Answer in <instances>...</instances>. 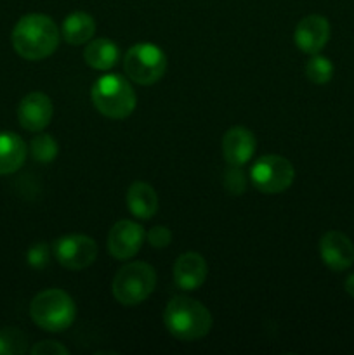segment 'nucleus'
<instances>
[{"label":"nucleus","instance_id":"24","mask_svg":"<svg viewBox=\"0 0 354 355\" xmlns=\"http://www.w3.org/2000/svg\"><path fill=\"white\" fill-rule=\"evenodd\" d=\"M239 166H235L233 165V170H229L228 173H226V187H228L231 193L235 194H239L243 191V173L239 172Z\"/></svg>","mask_w":354,"mask_h":355},{"label":"nucleus","instance_id":"6","mask_svg":"<svg viewBox=\"0 0 354 355\" xmlns=\"http://www.w3.org/2000/svg\"><path fill=\"white\" fill-rule=\"evenodd\" d=\"M124 69L132 82L139 85H153L167 71V55L158 45H132L124 58Z\"/></svg>","mask_w":354,"mask_h":355},{"label":"nucleus","instance_id":"10","mask_svg":"<svg viewBox=\"0 0 354 355\" xmlns=\"http://www.w3.org/2000/svg\"><path fill=\"white\" fill-rule=\"evenodd\" d=\"M54 106L44 92H30L17 106V120L28 132H42L52 120Z\"/></svg>","mask_w":354,"mask_h":355},{"label":"nucleus","instance_id":"19","mask_svg":"<svg viewBox=\"0 0 354 355\" xmlns=\"http://www.w3.org/2000/svg\"><path fill=\"white\" fill-rule=\"evenodd\" d=\"M305 76L309 78V82L316 83V85H325L333 76L332 61L319 54H312V58L305 64Z\"/></svg>","mask_w":354,"mask_h":355},{"label":"nucleus","instance_id":"25","mask_svg":"<svg viewBox=\"0 0 354 355\" xmlns=\"http://www.w3.org/2000/svg\"><path fill=\"white\" fill-rule=\"evenodd\" d=\"M47 246H45L44 243H40V245L33 246V248L30 250V253H28V262L33 267H44L45 262H47Z\"/></svg>","mask_w":354,"mask_h":355},{"label":"nucleus","instance_id":"20","mask_svg":"<svg viewBox=\"0 0 354 355\" xmlns=\"http://www.w3.org/2000/svg\"><path fill=\"white\" fill-rule=\"evenodd\" d=\"M26 352V336L16 328L0 329V355H16Z\"/></svg>","mask_w":354,"mask_h":355},{"label":"nucleus","instance_id":"15","mask_svg":"<svg viewBox=\"0 0 354 355\" xmlns=\"http://www.w3.org/2000/svg\"><path fill=\"white\" fill-rule=\"evenodd\" d=\"M26 144L14 132H0V175H9L23 166Z\"/></svg>","mask_w":354,"mask_h":355},{"label":"nucleus","instance_id":"22","mask_svg":"<svg viewBox=\"0 0 354 355\" xmlns=\"http://www.w3.org/2000/svg\"><path fill=\"white\" fill-rule=\"evenodd\" d=\"M148 241L153 248H165L172 241V232L163 225H156V227L149 229Z\"/></svg>","mask_w":354,"mask_h":355},{"label":"nucleus","instance_id":"8","mask_svg":"<svg viewBox=\"0 0 354 355\" xmlns=\"http://www.w3.org/2000/svg\"><path fill=\"white\" fill-rule=\"evenodd\" d=\"M54 257L69 270H82L92 266L97 257V245L83 234L62 236L54 243Z\"/></svg>","mask_w":354,"mask_h":355},{"label":"nucleus","instance_id":"26","mask_svg":"<svg viewBox=\"0 0 354 355\" xmlns=\"http://www.w3.org/2000/svg\"><path fill=\"white\" fill-rule=\"evenodd\" d=\"M346 291L354 298V272L351 276H347L346 279Z\"/></svg>","mask_w":354,"mask_h":355},{"label":"nucleus","instance_id":"3","mask_svg":"<svg viewBox=\"0 0 354 355\" xmlns=\"http://www.w3.org/2000/svg\"><path fill=\"white\" fill-rule=\"evenodd\" d=\"M92 103L101 114L111 120L128 118L135 110L137 97L130 82L120 75H104L92 85Z\"/></svg>","mask_w":354,"mask_h":355},{"label":"nucleus","instance_id":"2","mask_svg":"<svg viewBox=\"0 0 354 355\" xmlns=\"http://www.w3.org/2000/svg\"><path fill=\"white\" fill-rule=\"evenodd\" d=\"M163 322L170 335L183 342L203 338L212 328L210 311L198 300L176 297L169 302L163 312Z\"/></svg>","mask_w":354,"mask_h":355},{"label":"nucleus","instance_id":"5","mask_svg":"<svg viewBox=\"0 0 354 355\" xmlns=\"http://www.w3.org/2000/svg\"><path fill=\"white\" fill-rule=\"evenodd\" d=\"M155 286V269L146 262H130L115 276L113 297L121 305H139L153 293Z\"/></svg>","mask_w":354,"mask_h":355},{"label":"nucleus","instance_id":"21","mask_svg":"<svg viewBox=\"0 0 354 355\" xmlns=\"http://www.w3.org/2000/svg\"><path fill=\"white\" fill-rule=\"evenodd\" d=\"M31 155L40 163L54 162L56 156H58V142L52 135L38 134L31 141Z\"/></svg>","mask_w":354,"mask_h":355},{"label":"nucleus","instance_id":"12","mask_svg":"<svg viewBox=\"0 0 354 355\" xmlns=\"http://www.w3.org/2000/svg\"><path fill=\"white\" fill-rule=\"evenodd\" d=\"M330 40V23L325 16L311 14L295 28V44L305 54H318Z\"/></svg>","mask_w":354,"mask_h":355},{"label":"nucleus","instance_id":"18","mask_svg":"<svg viewBox=\"0 0 354 355\" xmlns=\"http://www.w3.org/2000/svg\"><path fill=\"white\" fill-rule=\"evenodd\" d=\"M118 58H120L118 47L113 42L108 40V38H96L83 51L85 62L90 68L97 69V71H108V69H111L118 62Z\"/></svg>","mask_w":354,"mask_h":355},{"label":"nucleus","instance_id":"11","mask_svg":"<svg viewBox=\"0 0 354 355\" xmlns=\"http://www.w3.org/2000/svg\"><path fill=\"white\" fill-rule=\"evenodd\" d=\"M319 255L328 269L342 272L354 263V245L344 232L328 231L319 239Z\"/></svg>","mask_w":354,"mask_h":355},{"label":"nucleus","instance_id":"23","mask_svg":"<svg viewBox=\"0 0 354 355\" xmlns=\"http://www.w3.org/2000/svg\"><path fill=\"white\" fill-rule=\"evenodd\" d=\"M30 352L33 355H66L69 354V350L65 345H61V343L45 340V342H40L35 347H31Z\"/></svg>","mask_w":354,"mask_h":355},{"label":"nucleus","instance_id":"4","mask_svg":"<svg viewBox=\"0 0 354 355\" xmlns=\"http://www.w3.org/2000/svg\"><path fill=\"white\" fill-rule=\"evenodd\" d=\"M30 315L38 328L51 333H61L73 324L76 305L62 290H45L30 304Z\"/></svg>","mask_w":354,"mask_h":355},{"label":"nucleus","instance_id":"14","mask_svg":"<svg viewBox=\"0 0 354 355\" xmlns=\"http://www.w3.org/2000/svg\"><path fill=\"white\" fill-rule=\"evenodd\" d=\"M208 267L203 257L196 252L183 253L174 266V279L180 290H198L207 279Z\"/></svg>","mask_w":354,"mask_h":355},{"label":"nucleus","instance_id":"7","mask_svg":"<svg viewBox=\"0 0 354 355\" xmlns=\"http://www.w3.org/2000/svg\"><path fill=\"white\" fill-rule=\"evenodd\" d=\"M295 179L294 165L280 155L260 156L250 170L253 186L266 194H280L292 186Z\"/></svg>","mask_w":354,"mask_h":355},{"label":"nucleus","instance_id":"16","mask_svg":"<svg viewBox=\"0 0 354 355\" xmlns=\"http://www.w3.org/2000/svg\"><path fill=\"white\" fill-rule=\"evenodd\" d=\"M128 210L141 220H149L158 211V196L146 182H134L127 191Z\"/></svg>","mask_w":354,"mask_h":355},{"label":"nucleus","instance_id":"9","mask_svg":"<svg viewBox=\"0 0 354 355\" xmlns=\"http://www.w3.org/2000/svg\"><path fill=\"white\" fill-rule=\"evenodd\" d=\"M144 229L132 220H120L108 232V252L117 260H128L141 250Z\"/></svg>","mask_w":354,"mask_h":355},{"label":"nucleus","instance_id":"13","mask_svg":"<svg viewBox=\"0 0 354 355\" xmlns=\"http://www.w3.org/2000/svg\"><path fill=\"white\" fill-rule=\"evenodd\" d=\"M255 135L245 127H233L222 137V155L229 165L243 166L255 153Z\"/></svg>","mask_w":354,"mask_h":355},{"label":"nucleus","instance_id":"1","mask_svg":"<svg viewBox=\"0 0 354 355\" xmlns=\"http://www.w3.org/2000/svg\"><path fill=\"white\" fill-rule=\"evenodd\" d=\"M12 47L28 61H40L56 52L59 45V30L45 14H26L14 26Z\"/></svg>","mask_w":354,"mask_h":355},{"label":"nucleus","instance_id":"17","mask_svg":"<svg viewBox=\"0 0 354 355\" xmlns=\"http://www.w3.org/2000/svg\"><path fill=\"white\" fill-rule=\"evenodd\" d=\"M96 33V21L83 10H75L62 21L61 35L69 45H82Z\"/></svg>","mask_w":354,"mask_h":355}]
</instances>
